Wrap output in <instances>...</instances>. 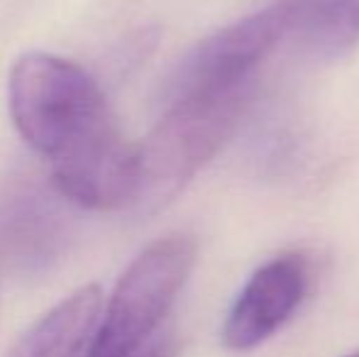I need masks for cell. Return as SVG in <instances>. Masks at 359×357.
<instances>
[{
    "instance_id": "cell-1",
    "label": "cell",
    "mask_w": 359,
    "mask_h": 357,
    "mask_svg": "<svg viewBox=\"0 0 359 357\" xmlns=\"http://www.w3.org/2000/svg\"><path fill=\"white\" fill-rule=\"evenodd\" d=\"M8 105L18 133L49 162L57 191L88 210L135 206L140 144L115 123L95 79L72 59L22 54L10 69Z\"/></svg>"
},
{
    "instance_id": "cell-2",
    "label": "cell",
    "mask_w": 359,
    "mask_h": 357,
    "mask_svg": "<svg viewBox=\"0 0 359 357\" xmlns=\"http://www.w3.org/2000/svg\"><path fill=\"white\" fill-rule=\"evenodd\" d=\"M250 103V83L166 100L164 115L140 144V210H159L222 149Z\"/></svg>"
},
{
    "instance_id": "cell-3",
    "label": "cell",
    "mask_w": 359,
    "mask_h": 357,
    "mask_svg": "<svg viewBox=\"0 0 359 357\" xmlns=\"http://www.w3.org/2000/svg\"><path fill=\"white\" fill-rule=\"evenodd\" d=\"M194 264L196 243L189 235H166L142 250L115 284L86 357H128L159 335Z\"/></svg>"
},
{
    "instance_id": "cell-4",
    "label": "cell",
    "mask_w": 359,
    "mask_h": 357,
    "mask_svg": "<svg viewBox=\"0 0 359 357\" xmlns=\"http://www.w3.org/2000/svg\"><path fill=\"white\" fill-rule=\"evenodd\" d=\"M303 8L306 0H279L217 29L181 62L166 100L250 83L252 69L298 27Z\"/></svg>"
},
{
    "instance_id": "cell-5",
    "label": "cell",
    "mask_w": 359,
    "mask_h": 357,
    "mask_svg": "<svg viewBox=\"0 0 359 357\" xmlns=\"http://www.w3.org/2000/svg\"><path fill=\"white\" fill-rule=\"evenodd\" d=\"M308 264L301 255H281L262 264L237 294L222 325V343L245 353L269 340L301 306Z\"/></svg>"
},
{
    "instance_id": "cell-6",
    "label": "cell",
    "mask_w": 359,
    "mask_h": 357,
    "mask_svg": "<svg viewBox=\"0 0 359 357\" xmlns=\"http://www.w3.org/2000/svg\"><path fill=\"white\" fill-rule=\"evenodd\" d=\"M103 316V294L81 286L32 325L10 357H86Z\"/></svg>"
},
{
    "instance_id": "cell-7",
    "label": "cell",
    "mask_w": 359,
    "mask_h": 357,
    "mask_svg": "<svg viewBox=\"0 0 359 357\" xmlns=\"http://www.w3.org/2000/svg\"><path fill=\"white\" fill-rule=\"evenodd\" d=\"M59 213L47 203V196H18L0 215V248L10 257L37 262L57 250Z\"/></svg>"
},
{
    "instance_id": "cell-8",
    "label": "cell",
    "mask_w": 359,
    "mask_h": 357,
    "mask_svg": "<svg viewBox=\"0 0 359 357\" xmlns=\"http://www.w3.org/2000/svg\"><path fill=\"white\" fill-rule=\"evenodd\" d=\"M293 32L313 57H345L359 42V0H306Z\"/></svg>"
},
{
    "instance_id": "cell-9",
    "label": "cell",
    "mask_w": 359,
    "mask_h": 357,
    "mask_svg": "<svg viewBox=\"0 0 359 357\" xmlns=\"http://www.w3.org/2000/svg\"><path fill=\"white\" fill-rule=\"evenodd\" d=\"M179 355V343L171 335H154L147 345L130 353L128 357H176Z\"/></svg>"
},
{
    "instance_id": "cell-10",
    "label": "cell",
    "mask_w": 359,
    "mask_h": 357,
    "mask_svg": "<svg viewBox=\"0 0 359 357\" xmlns=\"http://www.w3.org/2000/svg\"><path fill=\"white\" fill-rule=\"evenodd\" d=\"M347 357H359V353H355V355H347Z\"/></svg>"
}]
</instances>
